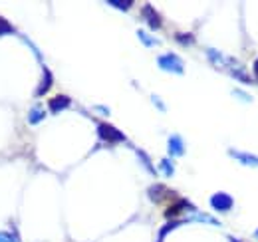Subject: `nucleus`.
I'll list each match as a JSON object with an SVG mask.
<instances>
[{
  "mask_svg": "<svg viewBox=\"0 0 258 242\" xmlns=\"http://www.w3.org/2000/svg\"><path fill=\"white\" fill-rule=\"evenodd\" d=\"M44 117H46L44 107H42V105H34L32 109H30V113H28V123H30V125H36V123H40Z\"/></svg>",
  "mask_w": 258,
  "mask_h": 242,
  "instance_id": "nucleus-10",
  "label": "nucleus"
},
{
  "mask_svg": "<svg viewBox=\"0 0 258 242\" xmlns=\"http://www.w3.org/2000/svg\"><path fill=\"white\" fill-rule=\"evenodd\" d=\"M232 205H234V201H232V197L226 195V193H215V195L211 197V207L219 212L230 211Z\"/></svg>",
  "mask_w": 258,
  "mask_h": 242,
  "instance_id": "nucleus-3",
  "label": "nucleus"
},
{
  "mask_svg": "<svg viewBox=\"0 0 258 242\" xmlns=\"http://www.w3.org/2000/svg\"><path fill=\"white\" fill-rule=\"evenodd\" d=\"M0 242H20V238H18V234L14 232H6V230H0Z\"/></svg>",
  "mask_w": 258,
  "mask_h": 242,
  "instance_id": "nucleus-18",
  "label": "nucleus"
},
{
  "mask_svg": "<svg viewBox=\"0 0 258 242\" xmlns=\"http://www.w3.org/2000/svg\"><path fill=\"white\" fill-rule=\"evenodd\" d=\"M254 74H256V82H258V60L254 62Z\"/></svg>",
  "mask_w": 258,
  "mask_h": 242,
  "instance_id": "nucleus-24",
  "label": "nucleus"
},
{
  "mask_svg": "<svg viewBox=\"0 0 258 242\" xmlns=\"http://www.w3.org/2000/svg\"><path fill=\"white\" fill-rule=\"evenodd\" d=\"M254 236H256V238H258V230H256V232H254Z\"/></svg>",
  "mask_w": 258,
  "mask_h": 242,
  "instance_id": "nucleus-26",
  "label": "nucleus"
},
{
  "mask_svg": "<svg viewBox=\"0 0 258 242\" xmlns=\"http://www.w3.org/2000/svg\"><path fill=\"white\" fill-rule=\"evenodd\" d=\"M232 76L238 78L240 82H250V76H246L244 70H240V68H238V70H232Z\"/></svg>",
  "mask_w": 258,
  "mask_h": 242,
  "instance_id": "nucleus-21",
  "label": "nucleus"
},
{
  "mask_svg": "<svg viewBox=\"0 0 258 242\" xmlns=\"http://www.w3.org/2000/svg\"><path fill=\"white\" fill-rule=\"evenodd\" d=\"M137 36L141 38V42H143L145 46H157V44H159V40L151 38V36H149V34H147L145 30H137Z\"/></svg>",
  "mask_w": 258,
  "mask_h": 242,
  "instance_id": "nucleus-15",
  "label": "nucleus"
},
{
  "mask_svg": "<svg viewBox=\"0 0 258 242\" xmlns=\"http://www.w3.org/2000/svg\"><path fill=\"white\" fill-rule=\"evenodd\" d=\"M165 193H167V189H165L163 185H153V187H149V191H147V195H149V199H151L153 203H159L163 197H165Z\"/></svg>",
  "mask_w": 258,
  "mask_h": 242,
  "instance_id": "nucleus-11",
  "label": "nucleus"
},
{
  "mask_svg": "<svg viewBox=\"0 0 258 242\" xmlns=\"http://www.w3.org/2000/svg\"><path fill=\"white\" fill-rule=\"evenodd\" d=\"M159 167H161V173L165 177H173V173H175V169H173V163L169 161V159H161V163H159Z\"/></svg>",
  "mask_w": 258,
  "mask_h": 242,
  "instance_id": "nucleus-14",
  "label": "nucleus"
},
{
  "mask_svg": "<svg viewBox=\"0 0 258 242\" xmlns=\"http://www.w3.org/2000/svg\"><path fill=\"white\" fill-rule=\"evenodd\" d=\"M228 240H230V242H240V240H236L234 236H228Z\"/></svg>",
  "mask_w": 258,
  "mask_h": 242,
  "instance_id": "nucleus-25",
  "label": "nucleus"
},
{
  "mask_svg": "<svg viewBox=\"0 0 258 242\" xmlns=\"http://www.w3.org/2000/svg\"><path fill=\"white\" fill-rule=\"evenodd\" d=\"M97 135H99L101 141H107V143L125 141V135H123L119 129H115L113 125H109V123H99V125H97Z\"/></svg>",
  "mask_w": 258,
  "mask_h": 242,
  "instance_id": "nucleus-2",
  "label": "nucleus"
},
{
  "mask_svg": "<svg viewBox=\"0 0 258 242\" xmlns=\"http://www.w3.org/2000/svg\"><path fill=\"white\" fill-rule=\"evenodd\" d=\"M157 66L165 72H171V74H183V70H185L183 60L177 54H163V56H159Z\"/></svg>",
  "mask_w": 258,
  "mask_h": 242,
  "instance_id": "nucleus-1",
  "label": "nucleus"
},
{
  "mask_svg": "<svg viewBox=\"0 0 258 242\" xmlns=\"http://www.w3.org/2000/svg\"><path fill=\"white\" fill-rule=\"evenodd\" d=\"M234 95H238V97H242L244 101H250V95H246V93H242V91H234Z\"/></svg>",
  "mask_w": 258,
  "mask_h": 242,
  "instance_id": "nucleus-22",
  "label": "nucleus"
},
{
  "mask_svg": "<svg viewBox=\"0 0 258 242\" xmlns=\"http://www.w3.org/2000/svg\"><path fill=\"white\" fill-rule=\"evenodd\" d=\"M143 16H145L149 28H153V30L161 28V16L155 12V8H153L151 4H145V6H143Z\"/></svg>",
  "mask_w": 258,
  "mask_h": 242,
  "instance_id": "nucleus-4",
  "label": "nucleus"
},
{
  "mask_svg": "<svg viewBox=\"0 0 258 242\" xmlns=\"http://www.w3.org/2000/svg\"><path fill=\"white\" fill-rule=\"evenodd\" d=\"M169 153L175 155V157H179V155L185 153V143H183L181 135H171L169 137Z\"/></svg>",
  "mask_w": 258,
  "mask_h": 242,
  "instance_id": "nucleus-9",
  "label": "nucleus"
},
{
  "mask_svg": "<svg viewBox=\"0 0 258 242\" xmlns=\"http://www.w3.org/2000/svg\"><path fill=\"white\" fill-rule=\"evenodd\" d=\"M185 209H191V211H193V205H191L189 201L181 199V201H177L175 205H171V207L165 211V216H167V218H175L177 214H183V211H185Z\"/></svg>",
  "mask_w": 258,
  "mask_h": 242,
  "instance_id": "nucleus-7",
  "label": "nucleus"
},
{
  "mask_svg": "<svg viewBox=\"0 0 258 242\" xmlns=\"http://www.w3.org/2000/svg\"><path fill=\"white\" fill-rule=\"evenodd\" d=\"M70 105H72V99L68 95H54L50 99V111L52 113H60V111L68 109Z\"/></svg>",
  "mask_w": 258,
  "mask_h": 242,
  "instance_id": "nucleus-5",
  "label": "nucleus"
},
{
  "mask_svg": "<svg viewBox=\"0 0 258 242\" xmlns=\"http://www.w3.org/2000/svg\"><path fill=\"white\" fill-rule=\"evenodd\" d=\"M137 157H139V159H141V161H143V165H145V167H147V171H149V173H155V169H153V165H151V161H149V157H147V155H145V153L141 151V149H137Z\"/></svg>",
  "mask_w": 258,
  "mask_h": 242,
  "instance_id": "nucleus-19",
  "label": "nucleus"
},
{
  "mask_svg": "<svg viewBox=\"0 0 258 242\" xmlns=\"http://www.w3.org/2000/svg\"><path fill=\"white\" fill-rule=\"evenodd\" d=\"M14 32H16V30H14V26H12V24H10L6 18H2V16H0V36L14 34Z\"/></svg>",
  "mask_w": 258,
  "mask_h": 242,
  "instance_id": "nucleus-16",
  "label": "nucleus"
},
{
  "mask_svg": "<svg viewBox=\"0 0 258 242\" xmlns=\"http://www.w3.org/2000/svg\"><path fill=\"white\" fill-rule=\"evenodd\" d=\"M175 38L179 44H193V34H177Z\"/></svg>",
  "mask_w": 258,
  "mask_h": 242,
  "instance_id": "nucleus-20",
  "label": "nucleus"
},
{
  "mask_svg": "<svg viewBox=\"0 0 258 242\" xmlns=\"http://www.w3.org/2000/svg\"><path fill=\"white\" fill-rule=\"evenodd\" d=\"M153 101L157 103V107H159V109H165V105H163V103H161V99H159L157 95H153Z\"/></svg>",
  "mask_w": 258,
  "mask_h": 242,
  "instance_id": "nucleus-23",
  "label": "nucleus"
},
{
  "mask_svg": "<svg viewBox=\"0 0 258 242\" xmlns=\"http://www.w3.org/2000/svg\"><path fill=\"white\" fill-rule=\"evenodd\" d=\"M52 84H54V78H52V72L44 66V74H42V82L38 84V88H36V95L40 97V95H44V93H48V90L52 88Z\"/></svg>",
  "mask_w": 258,
  "mask_h": 242,
  "instance_id": "nucleus-6",
  "label": "nucleus"
},
{
  "mask_svg": "<svg viewBox=\"0 0 258 242\" xmlns=\"http://www.w3.org/2000/svg\"><path fill=\"white\" fill-rule=\"evenodd\" d=\"M107 4H109V6H115V8H119V10H129V8L133 6L131 0H125V2H121V0H109Z\"/></svg>",
  "mask_w": 258,
  "mask_h": 242,
  "instance_id": "nucleus-17",
  "label": "nucleus"
},
{
  "mask_svg": "<svg viewBox=\"0 0 258 242\" xmlns=\"http://www.w3.org/2000/svg\"><path fill=\"white\" fill-rule=\"evenodd\" d=\"M207 54H209V60L213 62L215 66H221V68H223V66L226 64V58H225V56H223L221 52L213 50V48H209V50H207Z\"/></svg>",
  "mask_w": 258,
  "mask_h": 242,
  "instance_id": "nucleus-13",
  "label": "nucleus"
},
{
  "mask_svg": "<svg viewBox=\"0 0 258 242\" xmlns=\"http://www.w3.org/2000/svg\"><path fill=\"white\" fill-rule=\"evenodd\" d=\"M187 220H199V222H207V224L221 226V222H219L217 218H213V216H209V214H203V212H195V214H191Z\"/></svg>",
  "mask_w": 258,
  "mask_h": 242,
  "instance_id": "nucleus-12",
  "label": "nucleus"
},
{
  "mask_svg": "<svg viewBox=\"0 0 258 242\" xmlns=\"http://www.w3.org/2000/svg\"><path fill=\"white\" fill-rule=\"evenodd\" d=\"M230 157H234L236 161H240L242 165L246 167H258V157L256 155H250V153H242V151H230Z\"/></svg>",
  "mask_w": 258,
  "mask_h": 242,
  "instance_id": "nucleus-8",
  "label": "nucleus"
}]
</instances>
